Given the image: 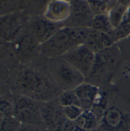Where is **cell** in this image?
I'll use <instances>...</instances> for the list:
<instances>
[{"mask_svg":"<svg viewBox=\"0 0 130 131\" xmlns=\"http://www.w3.org/2000/svg\"><path fill=\"white\" fill-rule=\"evenodd\" d=\"M62 112L66 117L70 121H75L80 115L84 112L83 108L79 107V106H66V107H62Z\"/></svg>","mask_w":130,"mask_h":131,"instance_id":"44dd1931","label":"cell"},{"mask_svg":"<svg viewBox=\"0 0 130 131\" xmlns=\"http://www.w3.org/2000/svg\"><path fill=\"white\" fill-rule=\"evenodd\" d=\"M94 57L95 53L84 44L69 51L62 58L86 78L91 72Z\"/></svg>","mask_w":130,"mask_h":131,"instance_id":"5b68a950","label":"cell"},{"mask_svg":"<svg viewBox=\"0 0 130 131\" xmlns=\"http://www.w3.org/2000/svg\"><path fill=\"white\" fill-rule=\"evenodd\" d=\"M37 45H39L38 42L31 34H26L17 39L15 51L21 57H27L32 53Z\"/></svg>","mask_w":130,"mask_h":131,"instance_id":"9a60e30c","label":"cell"},{"mask_svg":"<svg viewBox=\"0 0 130 131\" xmlns=\"http://www.w3.org/2000/svg\"><path fill=\"white\" fill-rule=\"evenodd\" d=\"M75 123L84 130L93 131L100 127V121L91 110H84Z\"/></svg>","mask_w":130,"mask_h":131,"instance_id":"5bb4252c","label":"cell"},{"mask_svg":"<svg viewBox=\"0 0 130 131\" xmlns=\"http://www.w3.org/2000/svg\"><path fill=\"white\" fill-rule=\"evenodd\" d=\"M22 27V21L18 15L12 13L2 15L0 19V35L2 39L5 42L17 40Z\"/></svg>","mask_w":130,"mask_h":131,"instance_id":"ba28073f","label":"cell"},{"mask_svg":"<svg viewBox=\"0 0 130 131\" xmlns=\"http://www.w3.org/2000/svg\"><path fill=\"white\" fill-rule=\"evenodd\" d=\"M71 3V16L76 27L91 28L93 12L88 1H72Z\"/></svg>","mask_w":130,"mask_h":131,"instance_id":"30bf717a","label":"cell"},{"mask_svg":"<svg viewBox=\"0 0 130 131\" xmlns=\"http://www.w3.org/2000/svg\"><path fill=\"white\" fill-rule=\"evenodd\" d=\"M119 52L111 46L95 54L91 72L89 77L100 78L111 72L118 61Z\"/></svg>","mask_w":130,"mask_h":131,"instance_id":"8992f818","label":"cell"},{"mask_svg":"<svg viewBox=\"0 0 130 131\" xmlns=\"http://www.w3.org/2000/svg\"><path fill=\"white\" fill-rule=\"evenodd\" d=\"M18 131H40L37 128V126L27 124H22Z\"/></svg>","mask_w":130,"mask_h":131,"instance_id":"d4e9b609","label":"cell"},{"mask_svg":"<svg viewBox=\"0 0 130 131\" xmlns=\"http://www.w3.org/2000/svg\"><path fill=\"white\" fill-rule=\"evenodd\" d=\"M57 24H58L51 22L45 18H37L31 24V34L35 38L38 44L41 46L53 37L62 27H58Z\"/></svg>","mask_w":130,"mask_h":131,"instance_id":"9c48e42d","label":"cell"},{"mask_svg":"<svg viewBox=\"0 0 130 131\" xmlns=\"http://www.w3.org/2000/svg\"><path fill=\"white\" fill-rule=\"evenodd\" d=\"M0 111L2 116H13L14 103H12L7 99L2 98L0 102Z\"/></svg>","mask_w":130,"mask_h":131,"instance_id":"603a6c76","label":"cell"},{"mask_svg":"<svg viewBox=\"0 0 130 131\" xmlns=\"http://www.w3.org/2000/svg\"><path fill=\"white\" fill-rule=\"evenodd\" d=\"M15 84L21 95L42 103L53 101L61 94L56 84L41 72L31 68H24L19 71Z\"/></svg>","mask_w":130,"mask_h":131,"instance_id":"6da1fadb","label":"cell"},{"mask_svg":"<svg viewBox=\"0 0 130 131\" xmlns=\"http://www.w3.org/2000/svg\"><path fill=\"white\" fill-rule=\"evenodd\" d=\"M91 8L95 13L94 15H100V14H107L106 10L109 8V5H110V2L108 1H88ZM109 10H110L109 8Z\"/></svg>","mask_w":130,"mask_h":131,"instance_id":"7402d4cb","label":"cell"},{"mask_svg":"<svg viewBox=\"0 0 130 131\" xmlns=\"http://www.w3.org/2000/svg\"><path fill=\"white\" fill-rule=\"evenodd\" d=\"M129 8V7L128 6V5H125L123 2H118L108 12L107 15L114 30L118 28L122 24Z\"/></svg>","mask_w":130,"mask_h":131,"instance_id":"2e32d148","label":"cell"},{"mask_svg":"<svg viewBox=\"0 0 130 131\" xmlns=\"http://www.w3.org/2000/svg\"><path fill=\"white\" fill-rule=\"evenodd\" d=\"M89 29L75 26L62 27L53 37L40 46L41 55L50 59L63 56L85 43Z\"/></svg>","mask_w":130,"mask_h":131,"instance_id":"7a4b0ae2","label":"cell"},{"mask_svg":"<svg viewBox=\"0 0 130 131\" xmlns=\"http://www.w3.org/2000/svg\"><path fill=\"white\" fill-rule=\"evenodd\" d=\"M56 131H85L80 128L78 124L75 123V121H70L67 119L66 117L64 119V121L60 124V125L58 127Z\"/></svg>","mask_w":130,"mask_h":131,"instance_id":"cb8c5ba5","label":"cell"},{"mask_svg":"<svg viewBox=\"0 0 130 131\" xmlns=\"http://www.w3.org/2000/svg\"><path fill=\"white\" fill-rule=\"evenodd\" d=\"M83 110H91L100 93L98 86L90 83H82L74 90Z\"/></svg>","mask_w":130,"mask_h":131,"instance_id":"4fadbf2b","label":"cell"},{"mask_svg":"<svg viewBox=\"0 0 130 131\" xmlns=\"http://www.w3.org/2000/svg\"><path fill=\"white\" fill-rule=\"evenodd\" d=\"M72 7L71 3L66 1H51L47 5L44 18L48 20L58 24L66 20L71 16Z\"/></svg>","mask_w":130,"mask_h":131,"instance_id":"8fae6325","label":"cell"},{"mask_svg":"<svg viewBox=\"0 0 130 131\" xmlns=\"http://www.w3.org/2000/svg\"><path fill=\"white\" fill-rule=\"evenodd\" d=\"M50 66L55 83L63 91L74 90L85 77L62 57L53 58Z\"/></svg>","mask_w":130,"mask_h":131,"instance_id":"3957f363","label":"cell"},{"mask_svg":"<svg viewBox=\"0 0 130 131\" xmlns=\"http://www.w3.org/2000/svg\"><path fill=\"white\" fill-rule=\"evenodd\" d=\"M58 102L62 107L72 105L81 107L80 101L74 90H67L61 93L60 95L58 98Z\"/></svg>","mask_w":130,"mask_h":131,"instance_id":"ac0fdd59","label":"cell"},{"mask_svg":"<svg viewBox=\"0 0 130 131\" xmlns=\"http://www.w3.org/2000/svg\"><path fill=\"white\" fill-rule=\"evenodd\" d=\"M91 28L109 35H110L114 30L107 14L94 15Z\"/></svg>","mask_w":130,"mask_h":131,"instance_id":"e0dca14e","label":"cell"},{"mask_svg":"<svg viewBox=\"0 0 130 131\" xmlns=\"http://www.w3.org/2000/svg\"><path fill=\"white\" fill-rule=\"evenodd\" d=\"M22 123L13 116H2L0 131H18Z\"/></svg>","mask_w":130,"mask_h":131,"instance_id":"d6986e66","label":"cell"},{"mask_svg":"<svg viewBox=\"0 0 130 131\" xmlns=\"http://www.w3.org/2000/svg\"><path fill=\"white\" fill-rule=\"evenodd\" d=\"M99 128L103 131H128L130 116L118 107L110 106L102 117Z\"/></svg>","mask_w":130,"mask_h":131,"instance_id":"52a82bcc","label":"cell"},{"mask_svg":"<svg viewBox=\"0 0 130 131\" xmlns=\"http://www.w3.org/2000/svg\"><path fill=\"white\" fill-rule=\"evenodd\" d=\"M114 42L110 35L90 28L85 45L96 54L113 46Z\"/></svg>","mask_w":130,"mask_h":131,"instance_id":"7c38bea8","label":"cell"},{"mask_svg":"<svg viewBox=\"0 0 130 131\" xmlns=\"http://www.w3.org/2000/svg\"><path fill=\"white\" fill-rule=\"evenodd\" d=\"M14 116L22 124L40 125L43 124L40 104L34 99L20 95L14 100Z\"/></svg>","mask_w":130,"mask_h":131,"instance_id":"277c9868","label":"cell"},{"mask_svg":"<svg viewBox=\"0 0 130 131\" xmlns=\"http://www.w3.org/2000/svg\"><path fill=\"white\" fill-rule=\"evenodd\" d=\"M107 102L106 95L104 93L100 92L94 101L92 108L91 109L94 112V114L100 119V121L101 120L105 112L108 108L107 106Z\"/></svg>","mask_w":130,"mask_h":131,"instance_id":"ffe728a7","label":"cell"}]
</instances>
